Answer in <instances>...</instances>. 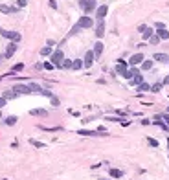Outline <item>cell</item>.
Returning <instances> with one entry per match:
<instances>
[{
    "instance_id": "cell-44",
    "label": "cell",
    "mask_w": 169,
    "mask_h": 180,
    "mask_svg": "<svg viewBox=\"0 0 169 180\" xmlns=\"http://www.w3.org/2000/svg\"><path fill=\"white\" fill-rule=\"evenodd\" d=\"M145 28H147L145 24H140V26H138V31H140V33H144V31H145Z\"/></svg>"
},
{
    "instance_id": "cell-13",
    "label": "cell",
    "mask_w": 169,
    "mask_h": 180,
    "mask_svg": "<svg viewBox=\"0 0 169 180\" xmlns=\"http://www.w3.org/2000/svg\"><path fill=\"white\" fill-rule=\"evenodd\" d=\"M13 90L20 96V94H31V90H30V86L28 85H15L13 86Z\"/></svg>"
},
{
    "instance_id": "cell-5",
    "label": "cell",
    "mask_w": 169,
    "mask_h": 180,
    "mask_svg": "<svg viewBox=\"0 0 169 180\" xmlns=\"http://www.w3.org/2000/svg\"><path fill=\"white\" fill-rule=\"evenodd\" d=\"M107 13H109V6H107V4L98 6V8H96V20H105Z\"/></svg>"
},
{
    "instance_id": "cell-52",
    "label": "cell",
    "mask_w": 169,
    "mask_h": 180,
    "mask_svg": "<svg viewBox=\"0 0 169 180\" xmlns=\"http://www.w3.org/2000/svg\"><path fill=\"white\" fill-rule=\"evenodd\" d=\"M0 64H2V61H0Z\"/></svg>"
},
{
    "instance_id": "cell-19",
    "label": "cell",
    "mask_w": 169,
    "mask_h": 180,
    "mask_svg": "<svg viewBox=\"0 0 169 180\" xmlns=\"http://www.w3.org/2000/svg\"><path fill=\"white\" fill-rule=\"evenodd\" d=\"M52 53H53V48H52V46H44V48H40V55H42V57H50Z\"/></svg>"
},
{
    "instance_id": "cell-38",
    "label": "cell",
    "mask_w": 169,
    "mask_h": 180,
    "mask_svg": "<svg viewBox=\"0 0 169 180\" xmlns=\"http://www.w3.org/2000/svg\"><path fill=\"white\" fill-rule=\"evenodd\" d=\"M28 0H17V8H26Z\"/></svg>"
},
{
    "instance_id": "cell-1",
    "label": "cell",
    "mask_w": 169,
    "mask_h": 180,
    "mask_svg": "<svg viewBox=\"0 0 169 180\" xmlns=\"http://www.w3.org/2000/svg\"><path fill=\"white\" fill-rule=\"evenodd\" d=\"M63 61H64V53H63V50H53V53L50 55V63L55 66V68H61Z\"/></svg>"
},
{
    "instance_id": "cell-37",
    "label": "cell",
    "mask_w": 169,
    "mask_h": 180,
    "mask_svg": "<svg viewBox=\"0 0 169 180\" xmlns=\"http://www.w3.org/2000/svg\"><path fill=\"white\" fill-rule=\"evenodd\" d=\"M79 30H81V28H79V26L76 24V26H74L72 30H70V33H68V35H76V33H79Z\"/></svg>"
},
{
    "instance_id": "cell-18",
    "label": "cell",
    "mask_w": 169,
    "mask_h": 180,
    "mask_svg": "<svg viewBox=\"0 0 169 180\" xmlns=\"http://www.w3.org/2000/svg\"><path fill=\"white\" fill-rule=\"evenodd\" d=\"M154 33H156V35L160 37V40H167V39H169V31L165 30V28H162V30H156Z\"/></svg>"
},
{
    "instance_id": "cell-21",
    "label": "cell",
    "mask_w": 169,
    "mask_h": 180,
    "mask_svg": "<svg viewBox=\"0 0 169 180\" xmlns=\"http://www.w3.org/2000/svg\"><path fill=\"white\" fill-rule=\"evenodd\" d=\"M40 130H46V133H59V130H63V127H44V125H39Z\"/></svg>"
},
{
    "instance_id": "cell-12",
    "label": "cell",
    "mask_w": 169,
    "mask_h": 180,
    "mask_svg": "<svg viewBox=\"0 0 169 180\" xmlns=\"http://www.w3.org/2000/svg\"><path fill=\"white\" fill-rule=\"evenodd\" d=\"M105 35V22L103 20H98V24H96V37L101 39Z\"/></svg>"
},
{
    "instance_id": "cell-43",
    "label": "cell",
    "mask_w": 169,
    "mask_h": 180,
    "mask_svg": "<svg viewBox=\"0 0 169 180\" xmlns=\"http://www.w3.org/2000/svg\"><path fill=\"white\" fill-rule=\"evenodd\" d=\"M42 66H44V68H46V70H52V68H55V66H53V64H52V63H44V64H42Z\"/></svg>"
},
{
    "instance_id": "cell-16",
    "label": "cell",
    "mask_w": 169,
    "mask_h": 180,
    "mask_svg": "<svg viewBox=\"0 0 169 180\" xmlns=\"http://www.w3.org/2000/svg\"><path fill=\"white\" fill-rule=\"evenodd\" d=\"M94 55H96V59H99L101 57V53H103V43H101V40H98L96 44H94Z\"/></svg>"
},
{
    "instance_id": "cell-24",
    "label": "cell",
    "mask_w": 169,
    "mask_h": 180,
    "mask_svg": "<svg viewBox=\"0 0 169 180\" xmlns=\"http://www.w3.org/2000/svg\"><path fill=\"white\" fill-rule=\"evenodd\" d=\"M109 175L112 178H121V176H123V171H121V169H109Z\"/></svg>"
},
{
    "instance_id": "cell-49",
    "label": "cell",
    "mask_w": 169,
    "mask_h": 180,
    "mask_svg": "<svg viewBox=\"0 0 169 180\" xmlns=\"http://www.w3.org/2000/svg\"><path fill=\"white\" fill-rule=\"evenodd\" d=\"M167 149H169V140H167Z\"/></svg>"
},
{
    "instance_id": "cell-35",
    "label": "cell",
    "mask_w": 169,
    "mask_h": 180,
    "mask_svg": "<svg viewBox=\"0 0 169 180\" xmlns=\"http://www.w3.org/2000/svg\"><path fill=\"white\" fill-rule=\"evenodd\" d=\"M50 101H52V105H53V107H59V105H61V101H59V98H57V96L50 98Z\"/></svg>"
},
{
    "instance_id": "cell-9",
    "label": "cell",
    "mask_w": 169,
    "mask_h": 180,
    "mask_svg": "<svg viewBox=\"0 0 169 180\" xmlns=\"http://www.w3.org/2000/svg\"><path fill=\"white\" fill-rule=\"evenodd\" d=\"M17 43H13V40H11V43L8 44V46H6V52H4V57L6 59H11L13 57V55H15V52H17Z\"/></svg>"
},
{
    "instance_id": "cell-25",
    "label": "cell",
    "mask_w": 169,
    "mask_h": 180,
    "mask_svg": "<svg viewBox=\"0 0 169 180\" xmlns=\"http://www.w3.org/2000/svg\"><path fill=\"white\" fill-rule=\"evenodd\" d=\"M141 35H144V39H145V40H149V39H151V37L154 35V30H153V28H149V26H147V28H145V31L141 33Z\"/></svg>"
},
{
    "instance_id": "cell-46",
    "label": "cell",
    "mask_w": 169,
    "mask_h": 180,
    "mask_svg": "<svg viewBox=\"0 0 169 180\" xmlns=\"http://www.w3.org/2000/svg\"><path fill=\"white\" fill-rule=\"evenodd\" d=\"M162 83H164V85H169V75H165V77H164V81H162Z\"/></svg>"
},
{
    "instance_id": "cell-30",
    "label": "cell",
    "mask_w": 169,
    "mask_h": 180,
    "mask_svg": "<svg viewBox=\"0 0 169 180\" xmlns=\"http://www.w3.org/2000/svg\"><path fill=\"white\" fill-rule=\"evenodd\" d=\"M162 86H164V83H154V85H151V92H154V94L160 92Z\"/></svg>"
},
{
    "instance_id": "cell-32",
    "label": "cell",
    "mask_w": 169,
    "mask_h": 180,
    "mask_svg": "<svg viewBox=\"0 0 169 180\" xmlns=\"http://www.w3.org/2000/svg\"><path fill=\"white\" fill-rule=\"evenodd\" d=\"M40 96H46V98H53L55 94H53L52 90H46V88H42V90H40Z\"/></svg>"
},
{
    "instance_id": "cell-3",
    "label": "cell",
    "mask_w": 169,
    "mask_h": 180,
    "mask_svg": "<svg viewBox=\"0 0 169 180\" xmlns=\"http://www.w3.org/2000/svg\"><path fill=\"white\" fill-rule=\"evenodd\" d=\"M0 35L6 37V39H9V40H13V43H20V39H22L18 31H9V30H2V28H0Z\"/></svg>"
},
{
    "instance_id": "cell-48",
    "label": "cell",
    "mask_w": 169,
    "mask_h": 180,
    "mask_svg": "<svg viewBox=\"0 0 169 180\" xmlns=\"http://www.w3.org/2000/svg\"><path fill=\"white\" fill-rule=\"evenodd\" d=\"M99 180H109V178H99Z\"/></svg>"
},
{
    "instance_id": "cell-36",
    "label": "cell",
    "mask_w": 169,
    "mask_h": 180,
    "mask_svg": "<svg viewBox=\"0 0 169 180\" xmlns=\"http://www.w3.org/2000/svg\"><path fill=\"white\" fill-rule=\"evenodd\" d=\"M147 143H149L151 147H158V142L154 140V138H147Z\"/></svg>"
},
{
    "instance_id": "cell-20",
    "label": "cell",
    "mask_w": 169,
    "mask_h": 180,
    "mask_svg": "<svg viewBox=\"0 0 169 180\" xmlns=\"http://www.w3.org/2000/svg\"><path fill=\"white\" fill-rule=\"evenodd\" d=\"M140 83H144V75H141V74H138V75H134V77L131 79V85H132V86H138Z\"/></svg>"
},
{
    "instance_id": "cell-17",
    "label": "cell",
    "mask_w": 169,
    "mask_h": 180,
    "mask_svg": "<svg viewBox=\"0 0 169 180\" xmlns=\"http://www.w3.org/2000/svg\"><path fill=\"white\" fill-rule=\"evenodd\" d=\"M0 11L6 13V15H9V13H17V11H18V8H11V6L2 4V6H0Z\"/></svg>"
},
{
    "instance_id": "cell-8",
    "label": "cell",
    "mask_w": 169,
    "mask_h": 180,
    "mask_svg": "<svg viewBox=\"0 0 169 180\" xmlns=\"http://www.w3.org/2000/svg\"><path fill=\"white\" fill-rule=\"evenodd\" d=\"M127 70H129V66H127V63H125L123 59H118V64H116V74H118V75H121V77H125Z\"/></svg>"
},
{
    "instance_id": "cell-33",
    "label": "cell",
    "mask_w": 169,
    "mask_h": 180,
    "mask_svg": "<svg viewBox=\"0 0 169 180\" xmlns=\"http://www.w3.org/2000/svg\"><path fill=\"white\" fill-rule=\"evenodd\" d=\"M158 43H160V37H158V35H156V33H154V35H153V37H151V39H149V44H151V46H153V44H158Z\"/></svg>"
},
{
    "instance_id": "cell-11",
    "label": "cell",
    "mask_w": 169,
    "mask_h": 180,
    "mask_svg": "<svg viewBox=\"0 0 169 180\" xmlns=\"http://www.w3.org/2000/svg\"><path fill=\"white\" fill-rule=\"evenodd\" d=\"M77 134H81V136H107V133H99V130H85V129L77 130Z\"/></svg>"
},
{
    "instance_id": "cell-34",
    "label": "cell",
    "mask_w": 169,
    "mask_h": 180,
    "mask_svg": "<svg viewBox=\"0 0 169 180\" xmlns=\"http://www.w3.org/2000/svg\"><path fill=\"white\" fill-rule=\"evenodd\" d=\"M20 70H24V64H22V63H17L15 66H13V70H11V72L15 74V72H20Z\"/></svg>"
},
{
    "instance_id": "cell-2",
    "label": "cell",
    "mask_w": 169,
    "mask_h": 180,
    "mask_svg": "<svg viewBox=\"0 0 169 180\" xmlns=\"http://www.w3.org/2000/svg\"><path fill=\"white\" fill-rule=\"evenodd\" d=\"M79 8L85 11V15H88V13L96 11L98 4H96V0H79Z\"/></svg>"
},
{
    "instance_id": "cell-23",
    "label": "cell",
    "mask_w": 169,
    "mask_h": 180,
    "mask_svg": "<svg viewBox=\"0 0 169 180\" xmlns=\"http://www.w3.org/2000/svg\"><path fill=\"white\" fill-rule=\"evenodd\" d=\"M17 120H18L17 116H8V118H4V123H6V125H9V127H13L17 123Z\"/></svg>"
},
{
    "instance_id": "cell-22",
    "label": "cell",
    "mask_w": 169,
    "mask_h": 180,
    "mask_svg": "<svg viewBox=\"0 0 169 180\" xmlns=\"http://www.w3.org/2000/svg\"><path fill=\"white\" fill-rule=\"evenodd\" d=\"M136 88H138V92H151V85H149V83H140Z\"/></svg>"
},
{
    "instance_id": "cell-42",
    "label": "cell",
    "mask_w": 169,
    "mask_h": 180,
    "mask_svg": "<svg viewBox=\"0 0 169 180\" xmlns=\"http://www.w3.org/2000/svg\"><path fill=\"white\" fill-rule=\"evenodd\" d=\"M107 120H109V121H120V123H121V120H120L118 116H109V118H107Z\"/></svg>"
},
{
    "instance_id": "cell-39",
    "label": "cell",
    "mask_w": 169,
    "mask_h": 180,
    "mask_svg": "<svg viewBox=\"0 0 169 180\" xmlns=\"http://www.w3.org/2000/svg\"><path fill=\"white\" fill-rule=\"evenodd\" d=\"M162 120H164V123L169 127V112H165V114H162Z\"/></svg>"
},
{
    "instance_id": "cell-14",
    "label": "cell",
    "mask_w": 169,
    "mask_h": 180,
    "mask_svg": "<svg viewBox=\"0 0 169 180\" xmlns=\"http://www.w3.org/2000/svg\"><path fill=\"white\" fill-rule=\"evenodd\" d=\"M30 114L37 116V118H46V116H48V110H46V108H31Z\"/></svg>"
},
{
    "instance_id": "cell-7",
    "label": "cell",
    "mask_w": 169,
    "mask_h": 180,
    "mask_svg": "<svg viewBox=\"0 0 169 180\" xmlns=\"http://www.w3.org/2000/svg\"><path fill=\"white\" fill-rule=\"evenodd\" d=\"M145 61V57H144V53L141 52H138V53H134V55H131V59H129V64L131 66H138V64H141Z\"/></svg>"
},
{
    "instance_id": "cell-31",
    "label": "cell",
    "mask_w": 169,
    "mask_h": 180,
    "mask_svg": "<svg viewBox=\"0 0 169 180\" xmlns=\"http://www.w3.org/2000/svg\"><path fill=\"white\" fill-rule=\"evenodd\" d=\"M30 143H31V145H35V147H39V149H44V147H46V143L39 142V140H33V138L30 140Z\"/></svg>"
},
{
    "instance_id": "cell-51",
    "label": "cell",
    "mask_w": 169,
    "mask_h": 180,
    "mask_svg": "<svg viewBox=\"0 0 169 180\" xmlns=\"http://www.w3.org/2000/svg\"><path fill=\"white\" fill-rule=\"evenodd\" d=\"M0 180H6V178H0Z\"/></svg>"
},
{
    "instance_id": "cell-6",
    "label": "cell",
    "mask_w": 169,
    "mask_h": 180,
    "mask_svg": "<svg viewBox=\"0 0 169 180\" xmlns=\"http://www.w3.org/2000/svg\"><path fill=\"white\" fill-rule=\"evenodd\" d=\"M94 61H96V55H94L92 50H88V52L85 53V57H83V66H85V68H90V66L94 64Z\"/></svg>"
},
{
    "instance_id": "cell-27",
    "label": "cell",
    "mask_w": 169,
    "mask_h": 180,
    "mask_svg": "<svg viewBox=\"0 0 169 180\" xmlns=\"http://www.w3.org/2000/svg\"><path fill=\"white\" fill-rule=\"evenodd\" d=\"M72 64H74L72 59H64L63 64H61V68H63V70H72Z\"/></svg>"
},
{
    "instance_id": "cell-53",
    "label": "cell",
    "mask_w": 169,
    "mask_h": 180,
    "mask_svg": "<svg viewBox=\"0 0 169 180\" xmlns=\"http://www.w3.org/2000/svg\"><path fill=\"white\" fill-rule=\"evenodd\" d=\"M167 64H169V63H167Z\"/></svg>"
},
{
    "instance_id": "cell-26",
    "label": "cell",
    "mask_w": 169,
    "mask_h": 180,
    "mask_svg": "<svg viewBox=\"0 0 169 180\" xmlns=\"http://www.w3.org/2000/svg\"><path fill=\"white\" fill-rule=\"evenodd\" d=\"M30 90H31V94L33 92H35V94H40V90H42V86H40V85H37V83H30Z\"/></svg>"
},
{
    "instance_id": "cell-40",
    "label": "cell",
    "mask_w": 169,
    "mask_h": 180,
    "mask_svg": "<svg viewBox=\"0 0 169 180\" xmlns=\"http://www.w3.org/2000/svg\"><path fill=\"white\" fill-rule=\"evenodd\" d=\"M6 105H8V99H6V98H2V96H0V108H4Z\"/></svg>"
},
{
    "instance_id": "cell-28",
    "label": "cell",
    "mask_w": 169,
    "mask_h": 180,
    "mask_svg": "<svg viewBox=\"0 0 169 180\" xmlns=\"http://www.w3.org/2000/svg\"><path fill=\"white\" fill-rule=\"evenodd\" d=\"M81 68H83V59H76L72 64V70H81Z\"/></svg>"
},
{
    "instance_id": "cell-47",
    "label": "cell",
    "mask_w": 169,
    "mask_h": 180,
    "mask_svg": "<svg viewBox=\"0 0 169 180\" xmlns=\"http://www.w3.org/2000/svg\"><path fill=\"white\" fill-rule=\"evenodd\" d=\"M0 120H2V108H0Z\"/></svg>"
},
{
    "instance_id": "cell-29",
    "label": "cell",
    "mask_w": 169,
    "mask_h": 180,
    "mask_svg": "<svg viewBox=\"0 0 169 180\" xmlns=\"http://www.w3.org/2000/svg\"><path fill=\"white\" fill-rule=\"evenodd\" d=\"M153 68V61H144V63H141V70L144 72H149Z\"/></svg>"
},
{
    "instance_id": "cell-15",
    "label": "cell",
    "mask_w": 169,
    "mask_h": 180,
    "mask_svg": "<svg viewBox=\"0 0 169 180\" xmlns=\"http://www.w3.org/2000/svg\"><path fill=\"white\" fill-rule=\"evenodd\" d=\"M2 98H6L8 101H11V99H17V98H18V94H17V92H15V90H13V88H9V90H4Z\"/></svg>"
},
{
    "instance_id": "cell-45",
    "label": "cell",
    "mask_w": 169,
    "mask_h": 180,
    "mask_svg": "<svg viewBox=\"0 0 169 180\" xmlns=\"http://www.w3.org/2000/svg\"><path fill=\"white\" fill-rule=\"evenodd\" d=\"M154 28H156V30H162V28H165V26L162 24V22H156V24H154Z\"/></svg>"
},
{
    "instance_id": "cell-50",
    "label": "cell",
    "mask_w": 169,
    "mask_h": 180,
    "mask_svg": "<svg viewBox=\"0 0 169 180\" xmlns=\"http://www.w3.org/2000/svg\"><path fill=\"white\" fill-rule=\"evenodd\" d=\"M167 112H169V105H167Z\"/></svg>"
},
{
    "instance_id": "cell-4",
    "label": "cell",
    "mask_w": 169,
    "mask_h": 180,
    "mask_svg": "<svg viewBox=\"0 0 169 180\" xmlns=\"http://www.w3.org/2000/svg\"><path fill=\"white\" fill-rule=\"evenodd\" d=\"M77 26L81 28V30H86V28H92L94 26V18L88 17V15H83L79 20H77Z\"/></svg>"
},
{
    "instance_id": "cell-10",
    "label": "cell",
    "mask_w": 169,
    "mask_h": 180,
    "mask_svg": "<svg viewBox=\"0 0 169 180\" xmlns=\"http://www.w3.org/2000/svg\"><path fill=\"white\" fill-rule=\"evenodd\" d=\"M153 61L162 63V64H167V63H169V55H167V53H154V55H153Z\"/></svg>"
},
{
    "instance_id": "cell-41",
    "label": "cell",
    "mask_w": 169,
    "mask_h": 180,
    "mask_svg": "<svg viewBox=\"0 0 169 180\" xmlns=\"http://www.w3.org/2000/svg\"><path fill=\"white\" fill-rule=\"evenodd\" d=\"M48 4H50L52 9H57V2H55V0H48Z\"/></svg>"
}]
</instances>
